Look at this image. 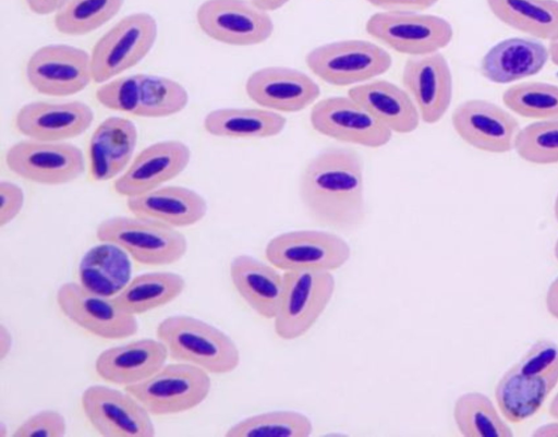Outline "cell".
<instances>
[{"mask_svg": "<svg viewBox=\"0 0 558 437\" xmlns=\"http://www.w3.org/2000/svg\"><path fill=\"white\" fill-rule=\"evenodd\" d=\"M549 60L548 47L534 38L511 37L494 45L480 71L495 84H509L538 74Z\"/></svg>", "mask_w": 558, "mask_h": 437, "instance_id": "cb8c5ba5", "label": "cell"}, {"mask_svg": "<svg viewBox=\"0 0 558 437\" xmlns=\"http://www.w3.org/2000/svg\"><path fill=\"white\" fill-rule=\"evenodd\" d=\"M286 118L279 113L255 108H222L204 119L207 133L228 138H265L279 134Z\"/></svg>", "mask_w": 558, "mask_h": 437, "instance_id": "4dcf8cb0", "label": "cell"}, {"mask_svg": "<svg viewBox=\"0 0 558 437\" xmlns=\"http://www.w3.org/2000/svg\"><path fill=\"white\" fill-rule=\"evenodd\" d=\"M96 98L110 110L144 118L175 114L189 101L187 92L180 83L148 74L109 81L97 89Z\"/></svg>", "mask_w": 558, "mask_h": 437, "instance_id": "277c9868", "label": "cell"}, {"mask_svg": "<svg viewBox=\"0 0 558 437\" xmlns=\"http://www.w3.org/2000/svg\"><path fill=\"white\" fill-rule=\"evenodd\" d=\"M184 287L183 277L178 274L147 272L132 279L113 299L123 311L136 316L173 301Z\"/></svg>", "mask_w": 558, "mask_h": 437, "instance_id": "1f68e13d", "label": "cell"}, {"mask_svg": "<svg viewBox=\"0 0 558 437\" xmlns=\"http://www.w3.org/2000/svg\"><path fill=\"white\" fill-rule=\"evenodd\" d=\"M156 335L173 360L196 365L207 373L228 374L240 363V352L233 340L201 319L186 315L169 316L159 323Z\"/></svg>", "mask_w": 558, "mask_h": 437, "instance_id": "7a4b0ae2", "label": "cell"}, {"mask_svg": "<svg viewBox=\"0 0 558 437\" xmlns=\"http://www.w3.org/2000/svg\"><path fill=\"white\" fill-rule=\"evenodd\" d=\"M124 0H68L56 12V29L69 36L88 34L108 21L121 9Z\"/></svg>", "mask_w": 558, "mask_h": 437, "instance_id": "836d02e7", "label": "cell"}, {"mask_svg": "<svg viewBox=\"0 0 558 437\" xmlns=\"http://www.w3.org/2000/svg\"><path fill=\"white\" fill-rule=\"evenodd\" d=\"M157 33V22L148 13H133L121 19L92 50L93 81L107 82L137 64L150 51Z\"/></svg>", "mask_w": 558, "mask_h": 437, "instance_id": "52a82bcc", "label": "cell"}, {"mask_svg": "<svg viewBox=\"0 0 558 437\" xmlns=\"http://www.w3.org/2000/svg\"><path fill=\"white\" fill-rule=\"evenodd\" d=\"M196 21L208 37L232 46L262 44L274 31L268 13L251 0H206L196 11Z\"/></svg>", "mask_w": 558, "mask_h": 437, "instance_id": "7c38bea8", "label": "cell"}, {"mask_svg": "<svg viewBox=\"0 0 558 437\" xmlns=\"http://www.w3.org/2000/svg\"><path fill=\"white\" fill-rule=\"evenodd\" d=\"M545 303L547 312L558 319V277L549 284Z\"/></svg>", "mask_w": 558, "mask_h": 437, "instance_id": "b9f144b4", "label": "cell"}, {"mask_svg": "<svg viewBox=\"0 0 558 437\" xmlns=\"http://www.w3.org/2000/svg\"><path fill=\"white\" fill-rule=\"evenodd\" d=\"M490 12L509 27L536 39H558L557 0H486Z\"/></svg>", "mask_w": 558, "mask_h": 437, "instance_id": "f546056e", "label": "cell"}, {"mask_svg": "<svg viewBox=\"0 0 558 437\" xmlns=\"http://www.w3.org/2000/svg\"><path fill=\"white\" fill-rule=\"evenodd\" d=\"M389 12H417L433 7L438 0H366Z\"/></svg>", "mask_w": 558, "mask_h": 437, "instance_id": "ab89813d", "label": "cell"}, {"mask_svg": "<svg viewBox=\"0 0 558 437\" xmlns=\"http://www.w3.org/2000/svg\"><path fill=\"white\" fill-rule=\"evenodd\" d=\"M93 120V110L84 102L37 101L17 111L15 126L31 139L62 142L84 133Z\"/></svg>", "mask_w": 558, "mask_h": 437, "instance_id": "ffe728a7", "label": "cell"}, {"mask_svg": "<svg viewBox=\"0 0 558 437\" xmlns=\"http://www.w3.org/2000/svg\"><path fill=\"white\" fill-rule=\"evenodd\" d=\"M558 384V372L541 373L514 363L499 378L495 399L502 416L521 423L533 416Z\"/></svg>", "mask_w": 558, "mask_h": 437, "instance_id": "7402d4cb", "label": "cell"}, {"mask_svg": "<svg viewBox=\"0 0 558 437\" xmlns=\"http://www.w3.org/2000/svg\"><path fill=\"white\" fill-rule=\"evenodd\" d=\"M283 291L274 329L283 340L305 335L320 317L336 288L335 277L324 270L283 272Z\"/></svg>", "mask_w": 558, "mask_h": 437, "instance_id": "5b68a950", "label": "cell"}, {"mask_svg": "<svg viewBox=\"0 0 558 437\" xmlns=\"http://www.w3.org/2000/svg\"><path fill=\"white\" fill-rule=\"evenodd\" d=\"M305 62L324 82L347 86L387 72L391 66V57L373 43L342 40L313 49L307 53Z\"/></svg>", "mask_w": 558, "mask_h": 437, "instance_id": "ba28073f", "label": "cell"}, {"mask_svg": "<svg viewBox=\"0 0 558 437\" xmlns=\"http://www.w3.org/2000/svg\"><path fill=\"white\" fill-rule=\"evenodd\" d=\"M533 436H558V423H548L538 426L534 432Z\"/></svg>", "mask_w": 558, "mask_h": 437, "instance_id": "f6af8a7d", "label": "cell"}, {"mask_svg": "<svg viewBox=\"0 0 558 437\" xmlns=\"http://www.w3.org/2000/svg\"><path fill=\"white\" fill-rule=\"evenodd\" d=\"M313 433L311 420L296 411H271L246 417L227 432L230 437H305Z\"/></svg>", "mask_w": 558, "mask_h": 437, "instance_id": "e575fe53", "label": "cell"}, {"mask_svg": "<svg viewBox=\"0 0 558 437\" xmlns=\"http://www.w3.org/2000/svg\"><path fill=\"white\" fill-rule=\"evenodd\" d=\"M548 51H549V60L555 65H558V39L555 41H551L549 44Z\"/></svg>", "mask_w": 558, "mask_h": 437, "instance_id": "bcb514c9", "label": "cell"}, {"mask_svg": "<svg viewBox=\"0 0 558 437\" xmlns=\"http://www.w3.org/2000/svg\"><path fill=\"white\" fill-rule=\"evenodd\" d=\"M168 355L159 339H141L102 351L95 361V371L102 380L126 387L154 375Z\"/></svg>", "mask_w": 558, "mask_h": 437, "instance_id": "603a6c76", "label": "cell"}, {"mask_svg": "<svg viewBox=\"0 0 558 437\" xmlns=\"http://www.w3.org/2000/svg\"><path fill=\"white\" fill-rule=\"evenodd\" d=\"M554 215H555L556 221L558 222V194L556 196L555 204H554Z\"/></svg>", "mask_w": 558, "mask_h": 437, "instance_id": "c3c4849f", "label": "cell"}, {"mask_svg": "<svg viewBox=\"0 0 558 437\" xmlns=\"http://www.w3.org/2000/svg\"><path fill=\"white\" fill-rule=\"evenodd\" d=\"M504 105L513 113L529 119L558 118V86L544 82H522L502 93Z\"/></svg>", "mask_w": 558, "mask_h": 437, "instance_id": "d590c367", "label": "cell"}, {"mask_svg": "<svg viewBox=\"0 0 558 437\" xmlns=\"http://www.w3.org/2000/svg\"><path fill=\"white\" fill-rule=\"evenodd\" d=\"M68 0H25L28 9L39 15L58 12Z\"/></svg>", "mask_w": 558, "mask_h": 437, "instance_id": "60d3db41", "label": "cell"}, {"mask_svg": "<svg viewBox=\"0 0 558 437\" xmlns=\"http://www.w3.org/2000/svg\"><path fill=\"white\" fill-rule=\"evenodd\" d=\"M548 412H549L550 416L558 420V392L551 399Z\"/></svg>", "mask_w": 558, "mask_h": 437, "instance_id": "7dc6e473", "label": "cell"}, {"mask_svg": "<svg viewBox=\"0 0 558 437\" xmlns=\"http://www.w3.org/2000/svg\"><path fill=\"white\" fill-rule=\"evenodd\" d=\"M554 255H555V258L558 260V240L556 241L555 246H554Z\"/></svg>", "mask_w": 558, "mask_h": 437, "instance_id": "681fc988", "label": "cell"}, {"mask_svg": "<svg viewBox=\"0 0 558 437\" xmlns=\"http://www.w3.org/2000/svg\"><path fill=\"white\" fill-rule=\"evenodd\" d=\"M153 415L189 411L201 404L210 391V378L190 363L163 365L143 381L124 387Z\"/></svg>", "mask_w": 558, "mask_h": 437, "instance_id": "8992f818", "label": "cell"}, {"mask_svg": "<svg viewBox=\"0 0 558 437\" xmlns=\"http://www.w3.org/2000/svg\"><path fill=\"white\" fill-rule=\"evenodd\" d=\"M66 423L64 416L54 410H44L31 415L12 433L15 437L64 436Z\"/></svg>", "mask_w": 558, "mask_h": 437, "instance_id": "74e56055", "label": "cell"}, {"mask_svg": "<svg viewBox=\"0 0 558 437\" xmlns=\"http://www.w3.org/2000/svg\"><path fill=\"white\" fill-rule=\"evenodd\" d=\"M351 256L339 235L318 230H298L274 236L265 247L266 259L280 270L332 271Z\"/></svg>", "mask_w": 558, "mask_h": 437, "instance_id": "30bf717a", "label": "cell"}, {"mask_svg": "<svg viewBox=\"0 0 558 437\" xmlns=\"http://www.w3.org/2000/svg\"><path fill=\"white\" fill-rule=\"evenodd\" d=\"M5 163L19 177L47 185L69 183L85 170L81 149L65 142H19L8 149Z\"/></svg>", "mask_w": 558, "mask_h": 437, "instance_id": "8fae6325", "label": "cell"}, {"mask_svg": "<svg viewBox=\"0 0 558 437\" xmlns=\"http://www.w3.org/2000/svg\"><path fill=\"white\" fill-rule=\"evenodd\" d=\"M451 121L456 133L466 144L492 154L512 150L520 131L519 122L509 111L484 99L461 102Z\"/></svg>", "mask_w": 558, "mask_h": 437, "instance_id": "e0dca14e", "label": "cell"}, {"mask_svg": "<svg viewBox=\"0 0 558 437\" xmlns=\"http://www.w3.org/2000/svg\"><path fill=\"white\" fill-rule=\"evenodd\" d=\"M301 202L318 224L338 231L359 228L366 217L363 161L349 147H328L304 167Z\"/></svg>", "mask_w": 558, "mask_h": 437, "instance_id": "6da1fadb", "label": "cell"}, {"mask_svg": "<svg viewBox=\"0 0 558 437\" xmlns=\"http://www.w3.org/2000/svg\"><path fill=\"white\" fill-rule=\"evenodd\" d=\"M348 96L391 132L410 133L418 126L421 117L413 99L390 82L376 80L357 85L348 90Z\"/></svg>", "mask_w": 558, "mask_h": 437, "instance_id": "83f0119b", "label": "cell"}, {"mask_svg": "<svg viewBox=\"0 0 558 437\" xmlns=\"http://www.w3.org/2000/svg\"><path fill=\"white\" fill-rule=\"evenodd\" d=\"M190 148L180 141H162L143 149L114 181L117 194L134 197L159 187L189 165Z\"/></svg>", "mask_w": 558, "mask_h": 437, "instance_id": "d6986e66", "label": "cell"}, {"mask_svg": "<svg viewBox=\"0 0 558 437\" xmlns=\"http://www.w3.org/2000/svg\"><path fill=\"white\" fill-rule=\"evenodd\" d=\"M402 83L425 123H436L447 112L452 99V75L441 53L409 58L403 66Z\"/></svg>", "mask_w": 558, "mask_h": 437, "instance_id": "ac0fdd59", "label": "cell"}, {"mask_svg": "<svg viewBox=\"0 0 558 437\" xmlns=\"http://www.w3.org/2000/svg\"><path fill=\"white\" fill-rule=\"evenodd\" d=\"M0 226L10 223L21 211L24 205V193L13 182L2 181L0 183Z\"/></svg>", "mask_w": 558, "mask_h": 437, "instance_id": "f35d334b", "label": "cell"}, {"mask_svg": "<svg viewBox=\"0 0 558 437\" xmlns=\"http://www.w3.org/2000/svg\"><path fill=\"white\" fill-rule=\"evenodd\" d=\"M57 304L78 327L104 339H124L136 333L135 315L123 311L113 298L96 294L76 282L58 288Z\"/></svg>", "mask_w": 558, "mask_h": 437, "instance_id": "4fadbf2b", "label": "cell"}, {"mask_svg": "<svg viewBox=\"0 0 558 437\" xmlns=\"http://www.w3.org/2000/svg\"><path fill=\"white\" fill-rule=\"evenodd\" d=\"M83 412L95 430L107 437H151L155 427L148 411L128 391L102 385L86 388Z\"/></svg>", "mask_w": 558, "mask_h": 437, "instance_id": "5bb4252c", "label": "cell"}, {"mask_svg": "<svg viewBox=\"0 0 558 437\" xmlns=\"http://www.w3.org/2000/svg\"><path fill=\"white\" fill-rule=\"evenodd\" d=\"M131 275L128 252L109 242L89 248L78 266L80 284L108 298L119 294L131 281Z\"/></svg>", "mask_w": 558, "mask_h": 437, "instance_id": "f1b7e54d", "label": "cell"}, {"mask_svg": "<svg viewBox=\"0 0 558 437\" xmlns=\"http://www.w3.org/2000/svg\"><path fill=\"white\" fill-rule=\"evenodd\" d=\"M513 149L530 163H558V118L538 120L520 129Z\"/></svg>", "mask_w": 558, "mask_h": 437, "instance_id": "8d00e7d4", "label": "cell"}, {"mask_svg": "<svg viewBox=\"0 0 558 437\" xmlns=\"http://www.w3.org/2000/svg\"><path fill=\"white\" fill-rule=\"evenodd\" d=\"M26 77L43 95H74L93 81L90 54L69 45L40 47L27 61Z\"/></svg>", "mask_w": 558, "mask_h": 437, "instance_id": "9a60e30c", "label": "cell"}, {"mask_svg": "<svg viewBox=\"0 0 558 437\" xmlns=\"http://www.w3.org/2000/svg\"><path fill=\"white\" fill-rule=\"evenodd\" d=\"M11 335L4 325L0 327V359L3 360L11 350Z\"/></svg>", "mask_w": 558, "mask_h": 437, "instance_id": "7bdbcfd3", "label": "cell"}, {"mask_svg": "<svg viewBox=\"0 0 558 437\" xmlns=\"http://www.w3.org/2000/svg\"><path fill=\"white\" fill-rule=\"evenodd\" d=\"M96 236L100 242L119 245L134 260L148 266L173 264L187 248L185 236L173 227L137 216L102 220Z\"/></svg>", "mask_w": 558, "mask_h": 437, "instance_id": "3957f363", "label": "cell"}, {"mask_svg": "<svg viewBox=\"0 0 558 437\" xmlns=\"http://www.w3.org/2000/svg\"><path fill=\"white\" fill-rule=\"evenodd\" d=\"M310 119L318 133L345 143L377 148L392 136L388 128L350 96L319 100Z\"/></svg>", "mask_w": 558, "mask_h": 437, "instance_id": "2e32d148", "label": "cell"}, {"mask_svg": "<svg viewBox=\"0 0 558 437\" xmlns=\"http://www.w3.org/2000/svg\"><path fill=\"white\" fill-rule=\"evenodd\" d=\"M257 8L269 12L284 5L289 0H251Z\"/></svg>", "mask_w": 558, "mask_h": 437, "instance_id": "ee69618b", "label": "cell"}, {"mask_svg": "<svg viewBox=\"0 0 558 437\" xmlns=\"http://www.w3.org/2000/svg\"><path fill=\"white\" fill-rule=\"evenodd\" d=\"M128 209L137 217L175 227H189L201 221L207 213L203 196L183 186L157 187L144 194L128 197Z\"/></svg>", "mask_w": 558, "mask_h": 437, "instance_id": "484cf974", "label": "cell"}, {"mask_svg": "<svg viewBox=\"0 0 558 437\" xmlns=\"http://www.w3.org/2000/svg\"><path fill=\"white\" fill-rule=\"evenodd\" d=\"M366 32L389 48L411 56L438 52L453 37L447 20L416 12L375 13L366 23Z\"/></svg>", "mask_w": 558, "mask_h": 437, "instance_id": "9c48e42d", "label": "cell"}, {"mask_svg": "<svg viewBox=\"0 0 558 437\" xmlns=\"http://www.w3.org/2000/svg\"><path fill=\"white\" fill-rule=\"evenodd\" d=\"M229 274L234 289L252 309L264 318H275L283 291V276L276 267L239 255L231 260Z\"/></svg>", "mask_w": 558, "mask_h": 437, "instance_id": "4316f807", "label": "cell"}, {"mask_svg": "<svg viewBox=\"0 0 558 437\" xmlns=\"http://www.w3.org/2000/svg\"><path fill=\"white\" fill-rule=\"evenodd\" d=\"M251 100L281 112H296L319 96L318 85L305 73L294 69L271 66L252 73L245 84Z\"/></svg>", "mask_w": 558, "mask_h": 437, "instance_id": "44dd1931", "label": "cell"}, {"mask_svg": "<svg viewBox=\"0 0 558 437\" xmlns=\"http://www.w3.org/2000/svg\"><path fill=\"white\" fill-rule=\"evenodd\" d=\"M453 420L460 434L466 437L513 436L493 401L482 392L461 394L453 405Z\"/></svg>", "mask_w": 558, "mask_h": 437, "instance_id": "d6a6232c", "label": "cell"}, {"mask_svg": "<svg viewBox=\"0 0 558 437\" xmlns=\"http://www.w3.org/2000/svg\"><path fill=\"white\" fill-rule=\"evenodd\" d=\"M136 142L137 130L129 119L104 120L89 141L90 178L102 182L119 175L131 163Z\"/></svg>", "mask_w": 558, "mask_h": 437, "instance_id": "d4e9b609", "label": "cell"}]
</instances>
